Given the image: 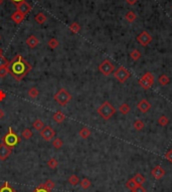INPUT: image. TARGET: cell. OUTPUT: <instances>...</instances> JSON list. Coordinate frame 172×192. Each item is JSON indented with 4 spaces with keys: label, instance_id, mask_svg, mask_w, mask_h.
<instances>
[{
    "label": "cell",
    "instance_id": "cell-45",
    "mask_svg": "<svg viewBox=\"0 0 172 192\" xmlns=\"http://www.w3.org/2000/svg\"><path fill=\"white\" fill-rule=\"evenodd\" d=\"M11 1H12L13 3H15V4H18V3H20V2L25 1V0H11Z\"/></svg>",
    "mask_w": 172,
    "mask_h": 192
},
{
    "label": "cell",
    "instance_id": "cell-28",
    "mask_svg": "<svg viewBox=\"0 0 172 192\" xmlns=\"http://www.w3.org/2000/svg\"><path fill=\"white\" fill-rule=\"evenodd\" d=\"M70 30L74 33H78L81 30V26L78 22H73L70 25Z\"/></svg>",
    "mask_w": 172,
    "mask_h": 192
},
{
    "label": "cell",
    "instance_id": "cell-23",
    "mask_svg": "<svg viewBox=\"0 0 172 192\" xmlns=\"http://www.w3.org/2000/svg\"><path fill=\"white\" fill-rule=\"evenodd\" d=\"M44 124L41 120H35L34 123H33V128H34L36 131L40 132L42 129H44Z\"/></svg>",
    "mask_w": 172,
    "mask_h": 192
},
{
    "label": "cell",
    "instance_id": "cell-5",
    "mask_svg": "<svg viewBox=\"0 0 172 192\" xmlns=\"http://www.w3.org/2000/svg\"><path fill=\"white\" fill-rule=\"evenodd\" d=\"M114 70H115V65H113V62L110 61L109 60H105L104 61L101 62V65H99L100 73L104 75H106V76L113 74Z\"/></svg>",
    "mask_w": 172,
    "mask_h": 192
},
{
    "label": "cell",
    "instance_id": "cell-11",
    "mask_svg": "<svg viewBox=\"0 0 172 192\" xmlns=\"http://www.w3.org/2000/svg\"><path fill=\"white\" fill-rule=\"evenodd\" d=\"M16 8H17V11L22 13L23 15H26V14L31 10V5L29 3H27L26 1H23V2L16 4Z\"/></svg>",
    "mask_w": 172,
    "mask_h": 192
},
{
    "label": "cell",
    "instance_id": "cell-48",
    "mask_svg": "<svg viewBox=\"0 0 172 192\" xmlns=\"http://www.w3.org/2000/svg\"><path fill=\"white\" fill-rule=\"evenodd\" d=\"M2 54V50L1 49H0V55H1Z\"/></svg>",
    "mask_w": 172,
    "mask_h": 192
},
{
    "label": "cell",
    "instance_id": "cell-43",
    "mask_svg": "<svg viewBox=\"0 0 172 192\" xmlns=\"http://www.w3.org/2000/svg\"><path fill=\"white\" fill-rule=\"evenodd\" d=\"M6 98V94L3 92L2 90H0V102H2L3 100H5Z\"/></svg>",
    "mask_w": 172,
    "mask_h": 192
},
{
    "label": "cell",
    "instance_id": "cell-9",
    "mask_svg": "<svg viewBox=\"0 0 172 192\" xmlns=\"http://www.w3.org/2000/svg\"><path fill=\"white\" fill-rule=\"evenodd\" d=\"M137 41L139 42V44L142 46H147L149 44H151L152 36L147 31L144 30V31H142L140 34L137 36Z\"/></svg>",
    "mask_w": 172,
    "mask_h": 192
},
{
    "label": "cell",
    "instance_id": "cell-26",
    "mask_svg": "<svg viewBox=\"0 0 172 192\" xmlns=\"http://www.w3.org/2000/svg\"><path fill=\"white\" fill-rule=\"evenodd\" d=\"M63 145H64V142L60 138H55L52 140V146H54L55 149H60L61 147H63Z\"/></svg>",
    "mask_w": 172,
    "mask_h": 192
},
{
    "label": "cell",
    "instance_id": "cell-35",
    "mask_svg": "<svg viewBox=\"0 0 172 192\" xmlns=\"http://www.w3.org/2000/svg\"><path fill=\"white\" fill-rule=\"evenodd\" d=\"M38 94H39V93H38V91L35 88H31V89H29V91H28V96H29L31 99L36 98L38 96Z\"/></svg>",
    "mask_w": 172,
    "mask_h": 192
},
{
    "label": "cell",
    "instance_id": "cell-25",
    "mask_svg": "<svg viewBox=\"0 0 172 192\" xmlns=\"http://www.w3.org/2000/svg\"><path fill=\"white\" fill-rule=\"evenodd\" d=\"M79 134L83 139H88L91 136V131L89 130L88 128H83V129H81V131H80Z\"/></svg>",
    "mask_w": 172,
    "mask_h": 192
},
{
    "label": "cell",
    "instance_id": "cell-12",
    "mask_svg": "<svg viewBox=\"0 0 172 192\" xmlns=\"http://www.w3.org/2000/svg\"><path fill=\"white\" fill-rule=\"evenodd\" d=\"M151 175L154 177L155 179H157V180H159V179H161L162 177H163L164 175H165V171H164V169L163 168H162L161 166H156V167H154L152 169V171H151Z\"/></svg>",
    "mask_w": 172,
    "mask_h": 192
},
{
    "label": "cell",
    "instance_id": "cell-10",
    "mask_svg": "<svg viewBox=\"0 0 172 192\" xmlns=\"http://www.w3.org/2000/svg\"><path fill=\"white\" fill-rule=\"evenodd\" d=\"M12 153V149L7 147L5 144H0V160L5 161Z\"/></svg>",
    "mask_w": 172,
    "mask_h": 192
},
{
    "label": "cell",
    "instance_id": "cell-17",
    "mask_svg": "<svg viewBox=\"0 0 172 192\" xmlns=\"http://www.w3.org/2000/svg\"><path fill=\"white\" fill-rule=\"evenodd\" d=\"M34 19H35V21L38 23V24H44V23L46 21L47 17L45 16V14H44L42 12H39L34 16Z\"/></svg>",
    "mask_w": 172,
    "mask_h": 192
},
{
    "label": "cell",
    "instance_id": "cell-16",
    "mask_svg": "<svg viewBox=\"0 0 172 192\" xmlns=\"http://www.w3.org/2000/svg\"><path fill=\"white\" fill-rule=\"evenodd\" d=\"M52 119H54V121L56 122L57 124H60V123H63V122L65 121V116L63 114V112L56 111V112L54 114V116H52Z\"/></svg>",
    "mask_w": 172,
    "mask_h": 192
},
{
    "label": "cell",
    "instance_id": "cell-42",
    "mask_svg": "<svg viewBox=\"0 0 172 192\" xmlns=\"http://www.w3.org/2000/svg\"><path fill=\"white\" fill-rule=\"evenodd\" d=\"M164 157H165V159H167L169 162H172V149H171V150L167 151V153L165 154Z\"/></svg>",
    "mask_w": 172,
    "mask_h": 192
},
{
    "label": "cell",
    "instance_id": "cell-19",
    "mask_svg": "<svg viewBox=\"0 0 172 192\" xmlns=\"http://www.w3.org/2000/svg\"><path fill=\"white\" fill-rule=\"evenodd\" d=\"M125 18H126V20L128 22L132 23V22H134L137 19V14L135 12H133V11H129V12L126 13Z\"/></svg>",
    "mask_w": 172,
    "mask_h": 192
},
{
    "label": "cell",
    "instance_id": "cell-3",
    "mask_svg": "<svg viewBox=\"0 0 172 192\" xmlns=\"http://www.w3.org/2000/svg\"><path fill=\"white\" fill-rule=\"evenodd\" d=\"M20 141H21L20 137H19L17 134H15L13 132L12 128L8 129V133L2 139V143L5 144L7 147L11 148V149L13 147H15L16 145H18V144L20 143Z\"/></svg>",
    "mask_w": 172,
    "mask_h": 192
},
{
    "label": "cell",
    "instance_id": "cell-7",
    "mask_svg": "<svg viewBox=\"0 0 172 192\" xmlns=\"http://www.w3.org/2000/svg\"><path fill=\"white\" fill-rule=\"evenodd\" d=\"M130 71H129L127 69H125L124 66H120L116 71L114 73V76L118 81L120 83H125V81L130 78Z\"/></svg>",
    "mask_w": 172,
    "mask_h": 192
},
{
    "label": "cell",
    "instance_id": "cell-15",
    "mask_svg": "<svg viewBox=\"0 0 172 192\" xmlns=\"http://www.w3.org/2000/svg\"><path fill=\"white\" fill-rule=\"evenodd\" d=\"M24 17H25V15H23L22 13H20L19 11H15L14 13H12V15H11V20L12 21H14L15 23H21L22 22V20L23 19H24Z\"/></svg>",
    "mask_w": 172,
    "mask_h": 192
},
{
    "label": "cell",
    "instance_id": "cell-39",
    "mask_svg": "<svg viewBox=\"0 0 172 192\" xmlns=\"http://www.w3.org/2000/svg\"><path fill=\"white\" fill-rule=\"evenodd\" d=\"M44 186L46 187L47 189H50V190H51V189H54L55 188V182L54 181H51V180H47L45 183H44Z\"/></svg>",
    "mask_w": 172,
    "mask_h": 192
},
{
    "label": "cell",
    "instance_id": "cell-38",
    "mask_svg": "<svg viewBox=\"0 0 172 192\" xmlns=\"http://www.w3.org/2000/svg\"><path fill=\"white\" fill-rule=\"evenodd\" d=\"M8 74V66H1L0 68V78H4Z\"/></svg>",
    "mask_w": 172,
    "mask_h": 192
},
{
    "label": "cell",
    "instance_id": "cell-1",
    "mask_svg": "<svg viewBox=\"0 0 172 192\" xmlns=\"http://www.w3.org/2000/svg\"><path fill=\"white\" fill-rule=\"evenodd\" d=\"M31 70V65L20 54H16L12 60L9 61L8 74L16 80H21Z\"/></svg>",
    "mask_w": 172,
    "mask_h": 192
},
{
    "label": "cell",
    "instance_id": "cell-4",
    "mask_svg": "<svg viewBox=\"0 0 172 192\" xmlns=\"http://www.w3.org/2000/svg\"><path fill=\"white\" fill-rule=\"evenodd\" d=\"M55 100L59 103L60 106L65 107V105H68L69 102L71 100V95L65 89H60L59 92L55 95Z\"/></svg>",
    "mask_w": 172,
    "mask_h": 192
},
{
    "label": "cell",
    "instance_id": "cell-40",
    "mask_svg": "<svg viewBox=\"0 0 172 192\" xmlns=\"http://www.w3.org/2000/svg\"><path fill=\"white\" fill-rule=\"evenodd\" d=\"M8 65H9V61L4 56H2V54L0 55V68L1 66H8Z\"/></svg>",
    "mask_w": 172,
    "mask_h": 192
},
{
    "label": "cell",
    "instance_id": "cell-44",
    "mask_svg": "<svg viewBox=\"0 0 172 192\" xmlns=\"http://www.w3.org/2000/svg\"><path fill=\"white\" fill-rule=\"evenodd\" d=\"M128 4H130V5H134V4H136L138 0H126Z\"/></svg>",
    "mask_w": 172,
    "mask_h": 192
},
{
    "label": "cell",
    "instance_id": "cell-32",
    "mask_svg": "<svg viewBox=\"0 0 172 192\" xmlns=\"http://www.w3.org/2000/svg\"><path fill=\"white\" fill-rule=\"evenodd\" d=\"M91 185H92V183H91V181L88 178H84L81 181V187H82L83 189H89Z\"/></svg>",
    "mask_w": 172,
    "mask_h": 192
},
{
    "label": "cell",
    "instance_id": "cell-36",
    "mask_svg": "<svg viewBox=\"0 0 172 192\" xmlns=\"http://www.w3.org/2000/svg\"><path fill=\"white\" fill-rule=\"evenodd\" d=\"M47 44H49L50 49H55V47L59 45V41H57V39H55V38H50L49 42H47Z\"/></svg>",
    "mask_w": 172,
    "mask_h": 192
},
{
    "label": "cell",
    "instance_id": "cell-24",
    "mask_svg": "<svg viewBox=\"0 0 172 192\" xmlns=\"http://www.w3.org/2000/svg\"><path fill=\"white\" fill-rule=\"evenodd\" d=\"M133 126L137 131H141L145 128V124L143 123V121H141V120H136V121L134 122Z\"/></svg>",
    "mask_w": 172,
    "mask_h": 192
},
{
    "label": "cell",
    "instance_id": "cell-27",
    "mask_svg": "<svg viewBox=\"0 0 172 192\" xmlns=\"http://www.w3.org/2000/svg\"><path fill=\"white\" fill-rule=\"evenodd\" d=\"M79 182H80V179H79V177L76 176V175H71L69 177V183L70 185H73V186H76L79 184Z\"/></svg>",
    "mask_w": 172,
    "mask_h": 192
},
{
    "label": "cell",
    "instance_id": "cell-22",
    "mask_svg": "<svg viewBox=\"0 0 172 192\" xmlns=\"http://www.w3.org/2000/svg\"><path fill=\"white\" fill-rule=\"evenodd\" d=\"M158 81H159V84L161 86H166V85H168L170 83V79L168 78V75H161L159 76V79H158Z\"/></svg>",
    "mask_w": 172,
    "mask_h": 192
},
{
    "label": "cell",
    "instance_id": "cell-31",
    "mask_svg": "<svg viewBox=\"0 0 172 192\" xmlns=\"http://www.w3.org/2000/svg\"><path fill=\"white\" fill-rule=\"evenodd\" d=\"M47 165H49V167H50L51 169H55V168L59 166V161H57L55 158H50L49 162H47Z\"/></svg>",
    "mask_w": 172,
    "mask_h": 192
},
{
    "label": "cell",
    "instance_id": "cell-6",
    "mask_svg": "<svg viewBox=\"0 0 172 192\" xmlns=\"http://www.w3.org/2000/svg\"><path fill=\"white\" fill-rule=\"evenodd\" d=\"M153 84H154V76H153V75L151 73H149V71L143 75V76L139 80V85L144 90L150 89L153 86Z\"/></svg>",
    "mask_w": 172,
    "mask_h": 192
},
{
    "label": "cell",
    "instance_id": "cell-34",
    "mask_svg": "<svg viewBox=\"0 0 172 192\" xmlns=\"http://www.w3.org/2000/svg\"><path fill=\"white\" fill-rule=\"evenodd\" d=\"M32 192H51V190L47 189L44 186V184H40V185H38Z\"/></svg>",
    "mask_w": 172,
    "mask_h": 192
},
{
    "label": "cell",
    "instance_id": "cell-41",
    "mask_svg": "<svg viewBox=\"0 0 172 192\" xmlns=\"http://www.w3.org/2000/svg\"><path fill=\"white\" fill-rule=\"evenodd\" d=\"M132 192H146V189L142 185H137L135 188L132 190Z\"/></svg>",
    "mask_w": 172,
    "mask_h": 192
},
{
    "label": "cell",
    "instance_id": "cell-33",
    "mask_svg": "<svg viewBox=\"0 0 172 192\" xmlns=\"http://www.w3.org/2000/svg\"><path fill=\"white\" fill-rule=\"evenodd\" d=\"M21 137H23L25 140H29V139L32 137V132L30 131V129H24V131L22 132Z\"/></svg>",
    "mask_w": 172,
    "mask_h": 192
},
{
    "label": "cell",
    "instance_id": "cell-13",
    "mask_svg": "<svg viewBox=\"0 0 172 192\" xmlns=\"http://www.w3.org/2000/svg\"><path fill=\"white\" fill-rule=\"evenodd\" d=\"M137 108H138V110H139L141 113H147L151 109V105H150L149 102H148V101L141 100L140 102L138 103Z\"/></svg>",
    "mask_w": 172,
    "mask_h": 192
},
{
    "label": "cell",
    "instance_id": "cell-21",
    "mask_svg": "<svg viewBox=\"0 0 172 192\" xmlns=\"http://www.w3.org/2000/svg\"><path fill=\"white\" fill-rule=\"evenodd\" d=\"M0 192H16L14 188L10 186L8 182H5L1 187H0Z\"/></svg>",
    "mask_w": 172,
    "mask_h": 192
},
{
    "label": "cell",
    "instance_id": "cell-14",
    "mask_svg": "<svg viewBox=\"0 0 172 192\" xmlns=\"http://www.w3.org/2000/svg\"><path fill=\"white\" fill-rule=\"evenodd\" d=\"M39 44V40H38V38L35 36V35H30L29 37H27L26 39V44L30 47V49H34Z\"/></svg>",
    "mask_w": 172,
    "mask_h": 192
},
{
    "label": "cell",
    "instance_id": "cell-37",
    "mask_svg": "<svg viewBox=\"0 0 172 192\" xmlns=\"http://www.w3.org/2000/svg\"><path fill=\"white\" fill-rule=\"evenodd\" d=\"M126 186H127V188H129L130 190H133V189L137 186V184L135 183V181H134V179L132 178V179H130L129 181H127Z\"/></svg>",
    "mask_w": 172,
    "mask_h": 192
},
{
    "label": "cell",
    "instance_id": "cell-18",
    "mask_svg": "<svg viewBox=\"0 0 172 192\" xmlns=\"http://www.w3.org/2000/svg\"><path fill=\"white\" fill-rule=\"evenodd\" d=\"M133 179H134V181H135V183L137 184V185H143L144 184V182H145V177L143 176L142 174H140V173H138V174H136L135 176L133 177Z\"/></svg>",
    "mask_w": 172,
    "mask_h": 192
},
{
    "label": "cell",
    "instance_id": "cell-2",
    "mask_svg": "<svg viewBox=\"0 0 172 192\" xmlns=\"http://www.w3.org/2000/svg\"><path fill=\"white\" fill-rule=\"evenodd\" d=\"M115 113H116V109L113 107V105L109 102H104L100 107L98 108V114L101 116L104 120L111 119Z\"/></svg>",
    "mask_w": 172,
    "mask_h": 192
},
{
    "label": "cell",
    "instance_id": "cell-29",
    "mask_svg": "<svg viewBox=\"0 0 172 192\" xmlns=\"http://www.w3.org/2000/svg\"><path fill=\"white\" fill-rule=\"evenodd\" d=\"M130 56H131V59L133 60H138L141 57V52L138 50V49H134L133 51H131V54H130Z\"/></svg>",
    "mask_w": 172,
    "mask_h": 192
},
{
    "label": "cell",
    "instance_id": "cell-30",
    "mask_svg": "<svg viewBox=\"0 0 172 192\" xmlns=\"http://www.w3.org/2000/svg\"><path fill=\"white\" fill-rule=\"evenodd\" d=\"M158 124L162 127H165L167 125L169 124V119L167 118L166 116H161L159 119H158Z\"/></svg>",
    "mask_w": 172,
    "mask_h": 192
},
{
    "label": "cell",
    "instance_id": "cell-47",
    "mask_svg": "<svg viewBox=\"0 0 172 192\" xmlns=\"http://www.w3.org/2000/svg\"><path fill=\"white\" fill-rule=\"evenodd\" d=\"M2 2H3V0H0V5L2 4Z\"/></svg>",
    "mask_w": 172,
    "mask_h": 192
},
{
    "label": "cell",
    "instance_id": "cell-49",
    "mask_svg": "<svg viewBox=\"0 0 172 192\" xmlns=\"http://www.w3.org/2000/svg\"><path fill=\"white\" fill-rule=\"evenodd\" d=\"M0 38H1V36H0Z\"/></svg>",
    "mask_w": 172,
    "mask_h": 192
},
{
    "label": "cell",
    "instance_id": "cell-8",
    "mask_svg": "<svg viewBox=\"0 0 172 192\" xmlns=\"http://www.w3.org/2000/svg\"><path fill=\"white\" fill-rule=\"evenodd\" d=\"M40 136L44 138V140H45V141L49 142V141L52 140V139L55 138V133L54 129H52L51 127H50V126H44V129H42V130L40 131Z\"/></svg>",
    "mask_w": 172,
    "mask_h": 192
},
{
    "label": "cell",
    "instance_id": "cell-20",
    "mask_svg": "<svg viewBox=\"0 0 172 192\" xmlns=\"http://www.w3.org/2000/svg\"><path fill=\"white\" fill-rule=\"evenodd\" d=\"M119 111H120V113L123 114V115H127L128 113H130L131 108H130V106H129L128 104L124 103V104H122L120 106V108H119Z\"/></svg>",
    "mask_w": 172,
    "mask_h": 192
},
{
    "label": "cell",
    "instance_id": "cell-46",
    "mask_svg": "<svg viewBox=\"0 0 172 192\" xmlns=\"http://www.w3.org/2000/svg\"><path fill=\"white\" fill-rule=\"evenodd\" d=\"M3 117H4V111L2 109H0V120H1Z\"/></svg>",
    "mask_w": 172,
    "mask_h": 192
}]
</instances>
